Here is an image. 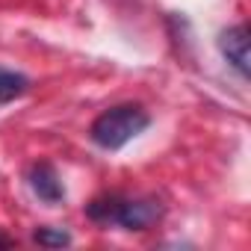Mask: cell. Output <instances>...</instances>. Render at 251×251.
I'll use <instances>...</instances> for the list:
<instances>
[{
    "mask_svg": "<svg viewBox=\"0 0 251 251\" xmlns=\"http://www.w3.org/2000/svg\"><path fill=\"white\" fill-rule=\"evenodd\" d=\"M166 207L154 198V195H145V198H127V195H118V192H109V195H98L92 204H86V216L98 225H121L124 230H148L151 225H157L163 219Z\"/></svg>",
    "mask_w": 251,
    "mask_h": 251,
    "instance_id": "obj_1",
    "label": "cell"
},
{
    "mask_svg": "<svg viewBox=\"0 0 251 251\" xmlns=\"http://www.w3.org/2000/svg\"><path fill=\"white\" fill-rule=\"evenodd\" d=\"M33 239L39 245H45V248H65V245H71V233L62 230V227H36Z\"/></svg>",
    "mask_w": 251,
    "mask_h": 251,
    "instance_id": "obj_6",
    "label": "cell"
},
{
    "mask_svg": "<svg viewBox=\"0 0 251 251\" xmlns=\"http://www.w3.org/2000/svg\"><path fill=\"white\" fill-rule=\"evenodd\" d=\"M151 124V115L139 103H118L103 109L89 127V139L103 148V151H118L130 139H136L145 127Z\"/></svg>",
    "mask_w": 251,
    "mask_h": 251,
    "instance_id": "obj_2",
    "label": "cell"
},
{
    "mask_svg": "<svg viewBox=\"0 0 251 251\" xmlns=\"http://www.w3.org/2000/svg\"><path fill=\"white\" fill-rule=\"evenodd\" d=\"M30 92V77L21 71H9V68H0V103H9L21 95Z\"/></svg>",
    "mask_w": 251,
    "mask_h": 251,
    "instance_id": "obj_5",
    "label": "cell"
},
{
    "mask_svg": "<svg viewBox=\"0 0 251 251\" xmlns=\"http://www.w3.org/2000/svg\"><path fill=\"white\" fill-rule=\"evenodd\" d=\"M219 50H222V56L230 62V68H233L242 80L251 77V50H248V27H245V24H236V27L222 30V36H219Z\"/></svg>",
    "mask_w": 251,
    "mask_h": 251,
    "instance_id": "obj_3",
    "label": "cell"
},
{
    "mask_svg": "<svg viewBox=\"0 0 251 251\" xmlns=\"http://www.w3.org/2000/svg\"><path fill=\"white\" fill-rule=\"evenodd\" d=\"M27 180H30L33 195H36L39 201L50 204V207H53V204H59V201L65 198V186H62V180H59L56 169H53L48 160L33 163V166H30V172H27Z\"/></svg>",
    "mask_w": 251,
    "mask_h": 251,
    "instance_id": "obj_4",
    "label": "cell"
},
{
    "mask_svg": "<svg viewBox=\"0 0 251 251\" xmlns=\"http://www.w3.org/2000/svg\"><path fill=\"white\" fill-rule=\"evenodd\" d=\"M15 245V239L12 236H6V233H0V248H12Z\"/></svg>",
    "mask_w": 251,
    "mask_h": 251,
    "instance_id": "obj_7",
    "label": "cell"
}]
</instances>
